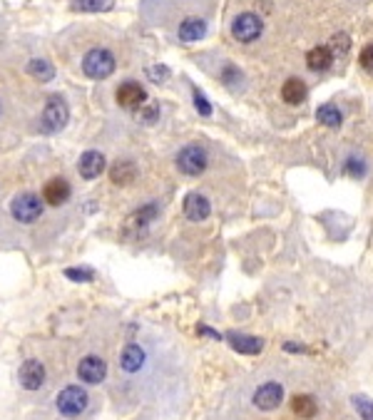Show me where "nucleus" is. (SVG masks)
<instances>
[{
  "mask_svg": "<svg viewBox=\"0 0 373 420\" xmlns=\"http://www.w3.org/2000/svg\"><path fill=\"white\" fill-rule=\"evenodd\" d=\"M344 172L349 174V177H363V174H366V162H363L361 157H349V160L344 162Z\"/></svg>",
  "mask_w": 373,
  "mask_h": 420,
  "instance_id": "nucleus-27",
  "label": "nucleus"
},
{
  "mask_svg": "<svg viewBox=\"0 0 373 420\" xmlns=\"http://www.w3.org/2000/svg\"><path fill=\"white\" fill-rule=\"evenodd\" d=\"M177 169L187 177H199L209 165V154L201 144H187L177 152V160H174Z\"/></svg>",
  "mask_w": 373,
  "mask_h": 420,
  "instance_id": "nucleus-4",
  "label": "nucleus"
},
{
  "mask_svg": "<svg viewBox=\"0 0 373 420\" xmlns=\"http://www.w3.org/2000/svg\"><path fill=\"white\" fill-rule=\"evenodd\" d=\"M226 341H229V346L237 351V353H244V355H256L264 348V341H261V338L247 336V333H237V331L226 333Z\"/></svg>",
  "mask_w": 373,
  "mask_h": 420,
  "instance_id": "nucleus-15",
  "label": "nucleus"
},
{
  "mask_svg": "<svg viewBox=\"0 0 373 420\" xmlns=\"http://www.w3.org/2000/svg\"><path fill=\"white\" fill-rule=\"evenodd\" d=\"M222 80H224V85H229V87H234V85L242 80V72L237 70L234 65H226L224 72H222Z\"/></svg>",
  "mask_w": 373,
  "mask_h": 420,
  "instance_id": "nucleus-31",
  "label": "nucleus"
},
{
  "mask_svg": "<svg viewBox=\"0 0 373 420\" xmlns=\"http://www.w3.org/2000/svg\"><path fill=\"white\" fill-rule=\"evenodd\" d=\"M28 75L30 77H35L38 83H50L55 77V67L50 65L48 60H42V58H33L28 62Z\"/></svg>",
  "mask_w": 373,
  "mask_h": 420,
  "instance_id": "nucleus-22",
  "label": "nucleus"
},
{
  "mask_svg": "<svg viewBox=\"0 0 373 420\" xmlns=\"http://www.w3.org/2000/svg\"><path fill=\"white\" fill-rule=\"evenodd\" d=\"M77 378L85 385H100L107 378V361L97 353H88L77 363Z\"/></svg>",
  "mask_w": 373,
  "mask_h": 420,
  "instance_id": "nucleus-8",
  "label": "nucleus"
},
{
  "mask_svg": "<svg viewBox=\"0 0 373 420\" xmlns=\"http://www.w3.org/2000/svg\"><path fill=\"white\" fill-rule=\"evenodd\" d=\"M140 112V119H142L144 124H154L157 122V117H160V107L157 105H144L142 110H137Z\"/></svg>",
  "mask_w": 373,
  "mask_h": 420,
  "instance_id": "nucleus-29",
  "label": "nucleus"
},
{
  "mask_svg": "<svg viewBox=\"0 0 373 420\" xmlns=\"http://www.w3.org/2000/svg\"><path fill=\"white\" fill-rule=\"evenodd\" d=\"M117 67V60L107 48H92L83 58V72L90 80H107Z\"/></svg>",
  "mask_w": 373,
  "mask_h": 420,
  "instance_id": "nucleus-2",
  "label": "nucleus"
},
{
  "mask_svg": "<svg viewBox=\"0 0 373 420\" xmlns=\"http://www.w3.org/2000/svg\"><path fill=\"white\" fill-rule=\"evenodd\" d=\"M316 119H319L324 127H341L344 115H341V110H338L336 105L326 102V105H321L319 110H316Z\"/></svg>",
  "mask_w": 373,
  "mask_h": 420,
  "instance_id": "nucleus-23",
  "label": "nucleus"
},
{
  "mask_svg": "<svg viewBox=\"0 0 373 420\" xmlns=\"http://www.w3.org/2000/svg\"><path fill=\"white\" fill-rule=\"evenodd\" d=\"M333 65V53L326 45H316L306 53V67L311 72H326Z\"/></svg>",
  "mask_w": 373,
  "mask_h": 420,
  "instance_id": "nucleus-19",
  "label": "nucleus"
},
{
  "mask_svg": "<svg viewBox=\"0 0 373 420\" xmlns=\"http://www.w3.org/2000/svg\"><path fill=\"white\" fill-rule=\"evenodd\" d=\"M308 95V87L304 80H299V77H289L284 85H281V100L286 102V105H301L304 100H306Z\"/></svg>",
  "mask_w": 373,
  "mask_h": 420,
  "instance_id": "nucleus-18",
  "label": "nucleus"
},
{
  "mask_svg": "<svg viewBox=\"0 0 373 420\" xmlns=\"http://www.w3.org/2000/svg\"><path fill=\"white\" fill-rule=\"evenodd\" d=\"M182 212L190 221H204L209 214H212V204H209L207 196L199 194V192H190V194L184 196Z\"/></svg>",
  "mask_w": 373,
  "mask_h": 420,
  "instance_id": "nucleus-12",
  "label": "nucleus"
},
{
  "mask_svg": "<svg viewBox=\"0 0 373 420\" xmlns=\"http://www.w3.org/2000/svg\"><path fill=\"white\" fill-rule=\"evenodd\" d=\"M105 154L97 152V149H88V152L80 157V162H77V172H80V177L83 179H97L102 172H105Z\"/></svg>",
  "mask_w": 373,
  "mask_h": 420,
  "instance_id": "nucleus-14",
  "label": "nucleus"
},
{
  "mask_svg": "<svg viewBox=\"0 0 373 420\" xmlns=\"http://www.w3.org/2000/svg\"><path fill=\"white\" fill-rule=\"evenodd\" d=\"M10 214L20 224H33L42 217V199L33 192H23L10 201Z\"/></svg>",
  "mask_w": 373,
  "mask_h": 420,
  "instance_id": "nucleus-6",
  "label": "nucleus"
},
{
  "mask_svg": "<svg viewBox=\"0 0 373 420\" xmlns=\"http://www.w3.org/2000/svg\"><path fill=\"white\" fill-rule=\"evenodd\" d=\"M147 363V353L140 344H127L119 351V371L127 376H137Z\"/></svg>",
  "mask_w": 373,
  "mask_h": 420,
  "instance_id": "nucleus-11",
  "label": "nucleus"
},
{
  "mask_svg": "<svg viewBox=\"0 0 373 420\" xmlns=\"http://www.w3.org/2000/svg\"><path fill=\"white\" fill-rule=\"evenodd\" d=\"M67 119H70V107H67L65 97L60 95H50L45 107H42V115H40V127L42 132L48 135H55V132L65 130Z\"/></svg>",
  "mask_w": 373,
  "mask_h": 420,
  "instance_id": "nucleus-3",
  "label": "nucleus"
},
{
  "mask_svg": "<svg viewBox=\"0 0 373 420\" xmlns=\"http://www.w3.org/2000/svg\"><path fill=\"white\" fill-rule=\"evenodd\" d=\"M264 33V23L256 12H239L237 18L231 20V35L239 42H254Z\"/></svg>",
  "mask_w": 373,
  "mask_h": 420,
  "instance_id": "nucleus-7",
  "label": "nucleus"
},
{
  "mask_svg": "<svg viewBox=\"0 0 373 420\" xmlns=\"http://www.w3.org/2000/svg\"><path fill=\"white\" fill-rule=\"evenodd\" d=\"M147 75H149V80H152V83H165L167 77H169V70H167L165 65H154V67H149V70H147Z\"/></svg>",
  "mask_w": 373,
  "mask_h": 420,
  "instance_id": "nucleus-33",
  "label": "nucleus"
},
{
  "mask_svg": "<svg viewBox=\"0 0 373 420\" xmlns=\"http://www.w3.org/2000/svg\"><path fill=\"white\" fill-rule=\"evenodd\" d=\"M0 110H3V105H0Z\"/></svg>",
  "mask_w": 373,
  "mask_h": 420,
  "instance_id": "nucleus-36",
  "label": "nucleus"
},
{
  "mask_svg": "<svg viewBox=\"0 0 373 420\" xmlns=\"http://www.w3.org/2000/svg\"><path fill=\"white\" fill-rule=\"evenodd\" d=\"M70 8L80 12H107L115 8V0H70Z\"/></svg>",
  "mask_w": 373,
  "mask_h": 420,
  "instance_id": "nucleus-24",
  "label": "nucleus"
},
{
  "mask_svg": "<svg viewBox=\"0 0 373 420\" xmlns=\"http://www.w3.org/2000/svg\"><path fill=\"white\" fill-rule=\"evenodd\" d=\"M137 165L132 160H117L113 167H110V179H113V184H117V187H130L132 182L137 179Z\"/></svg>",
  "mask_w": 373,
  "mask_h": 420,
  "instance_id": "nucleus-17",
  "label": "nucleus"
},
{
  "mask_svg": "<svg viewBox=\"0 0 373 420\" xmlns=\"http://www.w3.org/2000/svg\"><path fill=\"white\" fill-rule=\"evenodd\" d=\"M117 105L124 110H142L147 105V90L135 80H127L117 87Z\"/></svg>",
  "mask_w": 373,
  "mask_h": 420,
  "instance_id": "nucleus-10",
  "label": "nucleus"
},
{
  "mask_svg": "<svg viewBox=\"0 0 373 420\" xmlns=\"http://www.w3.org/2000/svg\"><path fill=\"white\" fill-rule=\"evenodd\" d=\"M70 194H72V187L67 179L63 177H53L45 187H42V199L48 201L50 207H63L70 201Z\"/></svg>",
  "mask_w": 373,
  "mask_h": 420,
  "instance_id": "nucleus-13",
  "label": "nucleus"
},
{
  "mask_svg": "<svg viewBox=\"0 0 373 420\" xmlns=\"http://www.w3.org/2000/svg\"><path fill=\"white\" fill-rule=\"evenodd\" d=\"M358 65H361L366 72H373V42L361 50V55H358Z\"/></svg>",
  "mask_w": 373,
  "mask_h": 420,
  "instance_id": "nucleus-30",
  "label": "nucleus"
},
{
  "mask_svg": "<svg viewBox=\"0 0 373 420\" xmlns=\"http://www.w3.org/2000/svg\"><path fill=\"white\" fill-rule=\"evenodd\" d=\"M284 401V385L276 383V380H267V383H261L259 388L254 391L251 396V403H254L259 410H274L281 405Z\"/></svg>",
  "mask_w": 373,
  "mask_h": 420,
  "instance_id": "nucleus-9",
  "label": "nucleus"
},
{
  "mask_svg": "<svg viewBox=\"0 0 373 420\" xmlns=\"http://www.w3.org/2000/svg\"><path fill=\"white\" fill-rule=\"evenodd\" d=\"M207 35V20L204 18H184L177 28V37L182 42H197Z\"/></svg>",
  "mask_w": 373,
  "mask_h": 420,
  "instance_id": "nucleus-16",
  "label": "nucleus"
},
{
  "mask_svg": "<svg viewBox=\"0 0 373 420\" xmlns=\"http://www.w3.org/2000/svg\"><path fill=\"white\" fill-rule=\"evenodd\" d=\"M157 214H160V207H157V204H144V207H140L130 217V221H127V229L144 231L154 219H157Z\"/></svg>",
  "mask_w": 373,
  "mask_h": 420,
  "instance_id": "nucleus-21",
  "label": "nucleus"
},
{
  "mask_svg": "<svg viewBox=\"0 0 373 420\" xmlns=\"http://www.w3.org/2000/svg\"><path fill=\"white\" fill-rule=\"evenodd\" d=\"M197 333H201V336H209V338H217V341H219V338H224L222 333L212 331V328H207V326H197Z\"/></svg>",
  "mask_w": 373,
  "mask_h": 420,
  "instance_id": "nucleus-34",
  "label": "nucleus"
},
{
  "mask_svg": "<svg viewBox=\"0 0 373 420\" xmlns=\"http://www.w3.org/2000/svg\"><path fill=\"white\" fill-rule=\"evenodd\" d=\"M284 351H289V353H304V346H297V344H284Z\"/></svg>",
  "mask_w": 373,
  "mask_h": 420,
  "instance_id": "nucleus-35",
  "label": "nucleus"
},
{
  "mask_svg": "<svg viewBox=\"0 0 373 420\" xmlns=\"http://www.w3.org/2000/svg\"><path fill=\"white\" fill-rule=\"evenodd\" d=\"M18 383L23 391H30V393L45 388V383H48V368H45V363H42L40 358H28V361H23L18 368Z\"/></svg>",
  "mask_w": 373,
  "mask_h": 420,
  "instance_id": "nucleus-5",
  "label": "nucleus"
},
{
  "mask_svg": "<svg viewBox=\"0 0 373 420\" xmlns=\"http://www.w3.org/2000/svg\"><path fill=\"white\" fill-rule=\"evenodd\" d=\"M291 413L301 420H311L319 413V403H316L314 396H308V393H297V396L291 398Z\"/></svg>",
  "mask_w": 373,
  "mask_h": 420,
  "instance_id": "nucleus-20",
  "label": "nucleus"
},
{
  "mask_svg": "<svg viewBox=\"0 0 373 420\" xmlns=\"http://www.w3.org/2000/svg\"><path fill=\"white\" fill-rule=\"evenodd\" d=\"M65 276L72 278V281H92V278H95L90 269H67Z\"/></svg>",
  "mask_w": 373,
  "mask_h": 420,
  "instance_id": "nucleus-32",
  "label": "nucleus"
},
{
  "mask_svg": "<svg viewBox=\"0 0 373 420\" xmlns=\"http://www.w3.org/2000/svg\"><path fill=\"white\" fill-rule=\"evenodd\" d=\"M55 413L60 415V418L65 420H77L80 415H85L90 410V405H92V398H90L88 388L80 383H70L65 385L63 391L55 396Z\"/></svg>",
  "mask_w": 373,
  "mask_h": 420,
  "instance_id": "nucleus-1",
  "label": "nucleus"
},
{
  "mask_svg": "<svg viewBox=\"0 0 373 420\" xmlns=\"http://www.w3.org/2000/svg\"><path fill=\"white\" fill-rule=\"evenodd\" d=\"M192 97H194L197 112H199L201 117H209V115H212V105H209V100L204 97V92H201L199 87H192Z\"/></svg>",
  "mask_w": 373,
  "mask_h": 420,
  "instance_id": "nucleus-28",
  "label": "nucleus"
},
{
  "mask_svg": "<svg viewBox=\"0 0 373 420\" xmlns=\"http://www.w3.org/2000/svg\"><path fill=\"white\" fill-rule=\"evenodd\" d=\"M326 48L331 50L333 58H336V55H346V53H349V48H351V40H349V35H346V33H336Z\"/></svg>",
  "mask_w": 373,
  "mask_h": 420,
  "instance_id": "nucleus-26",
  "label": "nucleus"
},
{
  "mask_svg": "<svg viewBox=\"0 0 373 420\" xmlns=\"http://www.w3.org/2000/svg\"><path fill=\"white\" fill-rule=\"evenodd\" d=\"M351 403H354L356 413H358V418L361 420H373V401L368 396H354L351 398Z\"/></svg>",
  "mask_w": 373,
  "mask_h": 420,
  "instance_id": "nucleus-25",
  "label": "nucleus"
}]
</instances>
